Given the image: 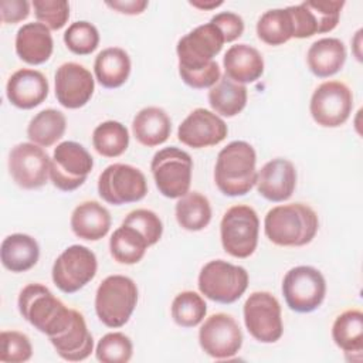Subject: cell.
I'll return each instance as SVG.
<instances>
[{
  "label": "cell",
  "mask_w": 363,
  "mask_h": 363,
  "mask_svg": "<svg viewBox=\"0 0 363 363\" xmlns=\"http://www.w3.org/2000/svg\"><path fill=\"white\" fill-rule=\"evenodd\" d=\"M1 264L11 272H26L31 269L40 258V247L35 238L28 234L16 233L7 235L0 248Z\"/></svg>",
  "instance_id": "27"
},
{
  "label": "cell",
  "mask_w": 363,
  "mask_h": 363,
  "mask_svg": "<svg viewBox=\"0 0 363 363\" xmlns=\"http://www.w3.org/2000/svg\"><path fill=\"white\" fill-rule=\"evenodd\" d=\"M150 170L160 194L167 199H180L189 193L193 173V159L176 146L163 147L153 155Z\"/></svg>",
  "instance_id": "6"
},
{
  "label": "cell",
  "mask_w": 363,
  "mask_h": 363,
  "mask_svg": "<svg viewBox=\"0 0 363 363\" xmlns=\"http://www.w3.org/2000/svg\"><path fill=\"white\" fill-rule=\"evenodd\" d=\"M132 132L136 140L147 147L164 143L172 132V119L167 112L159 106H146L140 109L132 121Z\"/></svg>",
  "instance_id": "26"
},
{
  "label": "cell",
  "mask_w": 363,
  "mask_h": 363,
  "mask_svg": "<svg viewBox=\"0 0 363 363\" xmlns=\"http://www.w3.org/2000/svg\"><path fill=\"white\" fill-rule=\"evenodd\" d=\"M92 145L104 157H118L129 146V132L118 121H105L92 132Z\"/></svg>",
  "instance_id": "35"
},
{
  "label": "cell",
  "mask_w": 363,
  "mask_h": 363,
  "mask_svg": "<svg viewBox=\"0 0 363 363\" xmlns=\"http://www.w3.org/2000/svg\"><path fill=\"white\" fill-rule=\"evenodd\" d=\"M130 58L121 47H109L102 50L94 62V72L98 82L104 88H119L130 75Z\"/></svg>",
  "instance_id": "28"
},
{
  "label": "cell",
  "mask_w": 363,
  "mask_h": 363,
  "mask_svg": "<svg viewBox=\"0 0 363 363\" xmlns=\"http://www.w3.org/2000/svg\"><path fill=\"white\" fill-rule=\"evenodd\" d=\"M197 285L206 298L218 303H233L247 291L248 272L241 265L213 259L200 269Z\"/></svg>",
  "instance_id": "7"
},
{
  "label": "cell",
  "mask_w": 363,
  "mask_h": 363,
  "mask_svg": "<svg viewBox=\"0 0 363 363\" xmlns=\"http://www.w3.org/2000/svg\"><path fill=\"white\" fill-rule=\"evenodd\" d=\"M98 261L88 247L74 244L65 248L54 261L51 277L54 285L64 294H74L94 279Z\"/></svg>",
  "instance_id": "13"
},
{
  "label": "cell",
  "mask_w": 363,
  "mask_h": 363,
  "mask_svg": "<svg viewBox=\"0 0 363 363\" xmlns=\"http://www.w3.org/2000/svg\"><path fill=\"white\" fill-rule=\"evenodd\" d=\"M248 92L245 85L237 84L225 75L208 91V104L217 115L233 118L247 105Z\"/></svg>",
  "instance_id": "30"
},
{
  "label": "cell",
  "mask_w": 363,
  "mask_h": 363,
  "mask_svg": "<svg viewBox=\"0 0 363 363\" xmlns=\"http://www.w3.org/2000/svg\"><path fill=\"white\" fill-rule=\"evenodd\" d=\"M257 35L268 45H282L294 38V26L288 9L267 10L258 18Z\"/></svg>",
  "instance_id": "34"
},
{
  "label": "cell",
  "mask_w": 363,
  "mask_h": 363,
  "mask_svg": "<svg viewBox=\"0 0 363 363\" xmlns=\"http://www.w3.org/2000/svg\"><path fill=\"white\" fill-rule=\"evenodd\" d=\"M193 7H197V9H200V10H211V9H216V7H218V6H221L223 4V1L221 0H210V1H201V0H191V1H189Z\"/></svg>",
  "instance_id": "46"
},
{
  "label": "cell",
  "mask_w": 363,
  "mask_h": 363,
  "mask_svg": "<svg viewBox=\"0 0 363 363\" xmlns=\"http://www.w3.org/2000/svg\"><path fill=\"white\" fill-rule=\"evenodd\" d=\"M132 340L122 332L104 335L95 349V357L102 363H126L132 359Z\"/></svg>",
  "instance_id": "37"
},
{
  "label": "cell",
  "mask_w": 363,
  "mask_h": 363,
  "mask_svg": "<svg viewBox=\"0 0 363 363\" xmlns=\"http://www.w3.org/2000/svg\"><path fill=\"white\" fill-rule=\"evenodd\" d=\"M172 318L182 328H194L200 325L207 313V303L201 295L194 291L177 294L172 302Z\"/></svg>",
  "instance_id": "36"
},
{
  "label": "cell",
  "mask_w": 363,
  "mask_h": 363,
  "mask_svg": "<svg viewBox=\"0 0 363 363\" xmlns=\"http://www.w3.org/2000/svg\"><path fill=\"white\" fill-rule=\"evenodd\" d=\"M48 339L57 354L68 362L85 360L94 350V337L88 330L85 318L75 309L69 325Z\"/></svg>",
  "instance_id": "21"
},
{
  "label": "cell",
  "mask_w": 363,
  "mask_h": 363,
  "mask_svg": "<svg viewBox=\"0 0 363 363\" xmlns=\"http://www.w3.org/2000/svg\"><path fill=\"white\" fill-rule=\"evenodd\" d=\"M346 61V47L335 37H325L311 44L306 62L311 72L318 78H329L337 74Z\"/></svg>",
  "instance_id": "25"
},
{
  "label": "cell",
  "mask_w": 363,
  "mask_h": 363,
  "mask_svg": "<svg viewBox=\"0 0 363 363\" xmlns=\"http://www.w3.org/2000/svg\"><path fill=\"white\" fill-rule=\"evenodd\" d=\"M94 167L91 153L78 142L65 140L54 149L50 179L61 191H74L81 187Z\"/></svg>",
  "instance_id": "9"
},
{
  "label": "cell",
  "mask_w": 363,
  "mask_h": 363,
  "mask_svg": "<svg viewBox=\"0 0 363 363\" xmlns=\"http://www.w3.org/2000/svg\"><path fill=\"white\" fill-rule=\"evenodd\" d=\"M353 109V94L340 81L322 82L312 94L309 112L313 121L323 128L343 125Z\"/></svg>",
  "instance_id": "14"
},
{
  "label": "cell",
  "mask_w": 363,
  "mask_h": 363,
  "mask_svg": "<svg viewBox=\"0 0 363 363\" xmlns=\"http://www.w3.org/2000/svg\"><path fill=\"white\" fill-rule=\"evenodd\" d=\"M210 21L218 27L225 43H231L240 38L244 33V20L241 18V16L233 11L217 13L216 16L211 17Z\"/></svg>",
  "instance_id": "43"
},
{
  "label": "cell",
  "mask_w": 363,
  "mask_h": 363,
  "mask_svg": "<svg viewBox=\"0 0 363 363\" xmlns=\"http://www.w3.org/2000/svg\"><path fill=\"white\" fill-rule=\"evenodd\" d=\"M147 242L140 233L128 225L118 227L109 238V251L112 258L125 265L139 262L147 250Z\"/></svg>",
  "instance_id": "33"
},
{
  "label": "cell",
  "mask_w": 363,
  "mask_h": 363,
  "mask_svg": "<svg viewBox=\"0 0 363 363\" xmlns=\"http://www.w3.org/2000/svg\"><path fill=\"white\" fill-rule=\"evenodd\" d=\"M105 4L108 7L116 10L118 13L129 14V16L140 14L147 7L146 0H113V1H106Z\"/></svg>",
  "instance_id": "45"
},
{
  "label": "cell",
  "mask_w": 363,
  "mask_h": 363,
  "mask_svg": "<svg viewBox=\"0 0 363 363\" xmlns=\"http://www.w3.org/2000/svg\"><path fill=\"white\" fill-rule=\"evenodd\" d=\"M67 118L61 111L48 108L34 115L27 126L28 139L41 146L48 147L57 143L65 132Z\"/></svg>",
  "instance_id": "32"
},
{
  "label": "cell",
  "mask_w": 363,
  "mask_h": 363,
  "mask_svg": "<svg viewBox=\"0 0 363 363\" xmlns=\"http://www.w3.org/2000/svg\"><path fill=\"white\" fill-rule=\"evenodd\" d=\"M123 225L135 228L143 235L147 245H155L163 234V224L159 216L147 208H136L128 213L122 221Z\"/></svg>",
  "instance_id": "39"
},
{
  "label": "cell",
  "mask_w": 363,
  "mask_h": 363,
  "mask_svg": "<svg viewBox=\"0 0 363 363\" xmlns=\"http://www.w3.org/2000/svg\"><path fill=\"white\" fill-rule=\"evenodd\" d=\"M224 43L221 31L211 21L196 27L183 35L176 45L179 71L190 72L207 68L221 51Z\"/></svg>",
  "instance_id": "12"
},
{
  "label": "cell",
  "mask_w": 363,
  "mask_h": 363,
  "mask_svg": "<svg viewBox=\"0 0 363 363\" xmlns=\"http://www.w3.org/2000/svg\"><path fill=\"white\" fill-rule=\"evenodd\" d=\"M138 303V286L125 275H109L95 294V312L108 328H122L130 319Z\"/></svg>",
  "instance_id": "4"
},
{
  "label": "cell",
  "mask_w": 363,
  "mask_h": 363,
  "mask_svg": "<svg viewBox=\"0 0 363 363\" xmlns=\"http://www.w3.org/2000/svg\"><path fill=\"white\" fill-rule=\"evenodd\" d=\"M50 164L48 153L33 142L16 145L9 155V172L16 184L26 190L40 189L47 183Z\"/></svg>",
  "instance_id": "16"
},
{
  "label": "cell",
  "mask_w": 363,
  "mask_h": 363,
  "mask_svg": "<svg viewBox=\"0 0 363 363\" xmlns=\"http://www.w3.org/2000/svg\"><path fill=\"white\" fill-rule=\"evenodd\" d=\"M282 294L291 311L313 312L322 305L326 295L325 277L311 265L294 267L284 277Z\"/></svg>",
  "instance_id": "8"
},
{
  "label": "cell",
  "mask_w": 363,
  "mask_h": 363,
  "mask_svg": "<svg viewBox=\"0 0 363 363\" xmlns=\"http://www.w3.org/2000/svg\"><path fill=\"white\" fill-rule=\"evenodd\" d=\"M244 323L248 333L261 343H275L284 333L281 305L267 291L252 292L242 308Z\"/></svg>",
  "instance_id": "11"
},
{
  "label": "cell",
  "mask_w": 363,
  "mask_h": 363,
  "mask_svg": "<svg viewBox=\"0 0 363 363\" xmlns=\"http://www.w3.org/2000/svg\"><path fill=\"white\" fill-rule=\"evenodd\" d=\"M225 77L237 84L255 82L264 72L261 52L248 44L231 45L223 57Z\"/></svg>",
  "instance_id": "23"
},
{
  "label": "cell",
  "mask_w": 363,
  "mask_h": 363,
  "mask_svg": "<svg viewBox=\"0 0 363 363\" xmlns=\"http://www.w3.org/2000/svg\"><path fill=\"white\" fill-rule=\"evenodd\" d=\"M179 75L186 85L194 89H204V88H211L218 82V79L221 78V71L217 61H213L204 69L190 71V72L179 71Z\"/></svg>",
  "instance_id": "42"
},
{
  "label": "cell",
  "mask_w": 363,
  "mask_h": 363,
  "mask_svg": "<svg viewBox=\"0 0 363 363\" xmlns=\"http://www.w3.org/2000/svg\"><path fill=\"white\" fill-rule=\"evenodd\" d=\"M319 228L315 210L303 203L272 207L264 218L267 238L279 247H302L309 244Z\"/></svg>",
  "instance_id": "1"
},
{
  "label": "cell",
  "mask_w": 363,
  "mask_h": 363,
  "mask_svg": "<svg viewBox=\"0 0 363 363\" xmlns=\"http://www.w3.org/2000/svg\"><path fill=\"white\" fill-rule=\"evenodd\" d=\"M199 343L213 359H231L242 346V332L231 315L213 313L200 326Z\"/></svg>",
  "instance_id": "15"
},
{
  "label": "cell",
  "mask_w": 363,
  "mask_h": 363,
  "mask_svg": "<svg viewBox=\"0 0 363 363\" xmlns=\"http://www.w3.org/2000/svg\"><path fill=\"white\" fill-rule=\"evenodd\" d=\"M0 362L3 363H23L30 360L33 356L31 342L23 332L3 330L0 333Z\"/></svg>",
  "instance_id": "40"
},
{
  "label": "cell",
  "mask_w": 363,
  "mask_h": 363,
  "mask_svg": "<svg viewBox=\"0 0 363 363\" xmlns=\"http://www.w3.org/2000/svg\"><path fill=\"white\" fill-rule=\"evenodd\" d=\"M179 225L187 231H200L211 221V206L200 191H189L182 196L174 207Z\"/></svg>",
  "instance_id": "31"
},
{
  "label": "cell",
  "mask_w": 363,
  "mask_h": 363,
  "mask_svg": "<svg viewBox=\"0 0 363 363\" xmlns=\"http://www.w3.org/2000/svg\"><path fill=\"white\" fill-rule=\"evenodd\" d=\"M259 218L257 211L247 204L230 207L220 223L221 245L235 258H248L258 245Z\"/></svg>",
  "instance_id": "5"
},
{
  "label": "cell",
  "mask_w": 363,
  "mask_h": 363,
  "mask_svg": "<svg viewBox=\"0 0 363 363\" xmlns=\"http://www.w3.org/2000/svg\"><path fill=\"white\" fill-rule=\"evenodd\" d=\"M227 133V123L216 112L196 108L179 125L177 139L189 147L201 149L221 143Z\"/></svg>",
  "instance_id": "17"
},
{
  "label": "cell",
  "mask_w": 363,
  "mask_h": 363,
  "mask_svg": "<svg viewBox=\"0 0 363 363\" xmlns=\"http://www.w3.org/2000/svg\"><path fill=\"white\" fill-rule=\"evenodd\" d=\"M18 311L21 316L37 330L48 337L64 330L74 315L45 285L28 284L18 295Z\"/></svg>",
  "instance_id": "3"
},
{
  "label": "cell",
  "mask_w": 363,
  "mask_h": 363,
  "mask_svg": "<svg viewBox=\"0 0 363 363\" xmlns=\"http://www.w3.org/2000/svg\"><path fill=\"white\" fill-rule=\"evenodd\" d=\"M31 4L38 23L50 30L62 28L69 18V4L65 0H34Z\"/></svg>",
  "instance_id": "41"
},
{
  "label": "cell",
  "mask_w": 363,
  "mask_h": 363,
  "mask_svg": "<svg viewBox=\"0 0 363 363\" xmlns=\"http://www.w3.org/2000/svg\"><path fill=\"white\" fill-rule=\"evenodd\" d=\"M257 153L245 140H233L223 147L216 160L214 182L230 197L244 196L257 182Z\"/></svg>",
  "instance_id": "2"
},
{
  "label": "cell",
  "mask_w": 363,
  "mask_h": 363,
  "mask_svg": "<svg viewBox=\"0 0 363 363\" xmlns=\"http://www.w3.org/2000/svg\"><path fill=\"white\" fill-rule=\"evenodd\" d=\"M147 193V182L142 170L126 163L105 167L98 177L99 197L112 206H122L142 200Z\"/></svg>",
  "instance_id": "10"
},
{
  "label": "cell",
  "mask_w": 363,
  "mask_h": 363,
  "mask_svg": "<svg viewBox=\"0 0 363 363\" xmlns=\"http://www.w3.org/2000/svg\"><path fill=\"white\" fill-rule=\"evenodd\" d=\"M335 345L347 354H356L362 360L363 350V313L360 309L342 312L332 325Z\"/></svg>",
  "instance_id": "29"
},
{
  "label": "cell",
  "mask_w": 363,
  "mask_h": 363,
  "mask_svg": "<svg viewBox=\"0 0 363 363\" xmlns=\"http://www.w3.org/2000/svg\"><path fill=\"white\" fill-rule=\"evenodd\" d=\"M257 191L265 200L281 203L288 200L296 187V169L288 159L267 162L257 173Z\"/></svg>",
  "instance_id": "19"
},
{
  "label": "cell",
  "mask_w": 363,
  "mask_h": 363,
  "mask_svg": "<svg viewBox=\"0 0 363 363\" xmlns=\"http://www.w3.org/2000/svg\"><path fill=\"white\" fill-rule=\"evenodd\" d=\"M64 43L67 48L77 55H86L96 50L99 44L98 28L85 20L75 21L68 26L64 33Z\"/></svg>",
  "instance_id": "38"
},
{
  "label": "cell",
  "mask_w": 363,
  "mask_h": 363,
  "mask_svg": "<svg viewBox=\"0 0 363 363\" xmlns=\"http://www.w3.org/2000/svg\"><path fill=\"white\" fill-rule=\"evenodd\" d=\"M54 41L50 28L41 23H27L16 34V52L30 65H40L50 60Z\"/></svg>",
  "instance_id": "22"
},
{
  "label": "cell",
  "mask_w": 363,
  "mask_h": 363,
  "mask_svg": "<svg viewBox=\"0 0 363 363\" xmlns=\"http://www.w3.org/2000/svg\"><path fill=\"white\" fill-rule=\"evenodd\" d=\"M95 89L89 69L78 62H64L55 71V98L67 109H78L88 104Z\"/></svg>",
  "instance_id": "18"
},
{
  "label": "cell",
  "mask_w": 363,
  "mask_h": 363,
  "mask_svg": "<svg viewBox=\"0 0 363 363\" xmlns=\"http://www.w3.org/2000/svg\"><path fill=\"white\" fill-rule=\"evenodd\" d=\"M50 85L41 71L33 68L17 69L7 81L6 95L18 109H33L48 96Z\"/></svg>",
  "instance_id": "20"
},
{
  "label": "cell",
  "mask_w": 363,
  "mask_h": 363,
  "mask_svg": "<svg viewBox=\"0 0 363 363\" xmlns=\"http://www.w3.org/2000/svg\"><path fill=\"white\" fill-rule=\"evenodd\" d=\"M69 224L78 238L98 241L104 238L111 228V214L101 203L88 200L74 208Z\"/></svg>",
  "instance_id": "24"
},
{
  "label": "cell",
  "mask_w": 363,
  "mask_h": 363,
  "mask_svg": "<svg viewBox=\"0 0 363 363\" xmlns=\"http://www.w3.org/2000/svg\"><path fill=\"white\" fill-rule=\"evenodd\" d=\"M30 14V3L27 0H1L0 18L4 24L23 21Z\"/></svg>",
  "instance_id": "44"
}]
</instances>
